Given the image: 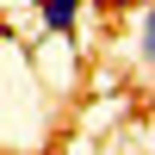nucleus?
<instances>
[{
  "instance_id": "obj_1",
  "label": "nucleus",
  "mask_w": 155,
  "mask_h": 155,
  "mask_svg": "<svg viewBox=\"0 0 155 155\" xmlns=\"http://www.w3.org/2000/svg\"><path fill=\"white\" fill-rule=\"evenodd\" d=\"M124 44H130V62H137V68H143L149 81H155V0H137Z\"/></svg>"
},
{
  "instance_id": "obj_2",
  "label": "nucleus",
  "mask_w": 155,
  "mask_h": 155,
  "mask_svg": "<svg viewBox=\"0 0 155 155\" xmlns=\"http://www.w3.org/2000/svg\"><path fill=\"white\" fill-rule=\"evenodd\" d=\"M37 6V25H44V37H74L87 19V0H31Z\"/></svg>"
}]
</instances>
